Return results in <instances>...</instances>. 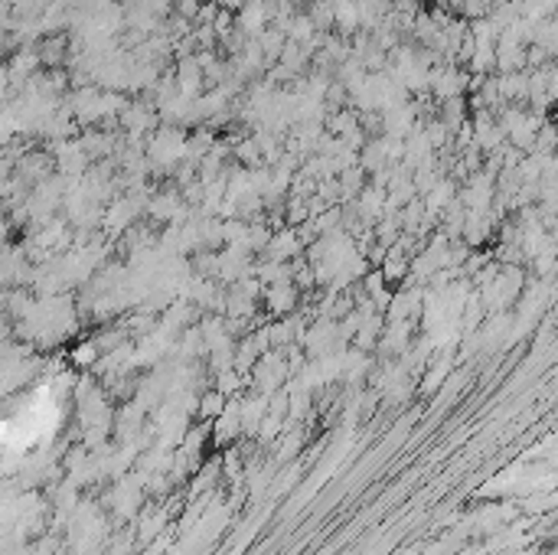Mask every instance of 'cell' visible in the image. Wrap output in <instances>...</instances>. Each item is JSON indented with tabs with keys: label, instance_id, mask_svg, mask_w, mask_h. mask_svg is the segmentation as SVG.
Wrapping results in <instances>:
<instances>
[{
	"label": "cell",
	"instance_id": "2",
	"mask_svg": "<svg viewBox=\"0 0 558 555\" xmlns=\"http://www.w3.org/2000/svg\"><path fill=\"white\" fill-rule=\"evenodd\" d=\"M239 30L248 33V36H258V33H264L268 26L274 24V4L272 0H248L245 7L239 10Z\"/></svg>",
	"mask_w": 558,
	"mask_h": 555
},
{
	"label": "cell",
	"instance_id": "4",
	"mask_svg": "<svg viewBox=\"0 0 558 555\" xmlns=\"http://www.w3.org/2000/svg\"><path fill=\"white\" fill-rule=\"evenodd\" d=\"M219 4H222L225 10H242L248 4V0H219Z\"/></svg>",
	"mask_w": 558,
	"mask_h": 555
},
{
	"label": "cell",
	"instance_id": "1",
	"mask_svg": "<svg viewBox=\"0 0 558 555\" xmlns=\"http://www.w3.org/2000/svg\"><path fill=\"white\" fill-rule=\"evenodd\" d=\"M186 138L180 128H173V125H163V128H157L154 134H150V148H148V154H150V160H154L157 167H173V164H180L186 157Z\"/></svg>",
	"mask_w": 558,
	"mask_h": 555
},
{
	"label": "cell",
	"instance_id": "3",
	"mask_svg": "<svg viewBox=\"0 0 558 555\" xmlns=\"http://www.w3.org/2000/svg\"><path fill=\"white\" fill-rule=\"evenodd\" d=\"M272 301H274V307H291L294 294H291V291H284V288H278V291H272Z\"/></svg>",
	"mask_w": 558,
	"mask_h": 555
}]
</instances>
